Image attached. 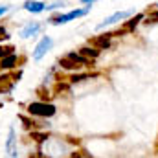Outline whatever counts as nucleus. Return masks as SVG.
I'll return each mask as SVG.
<instances>
[{"label":"nucleus","instance_id":"f257e3e1","mask_svg":"<svg viewBox=\"0 0 158 158\" xmlns=\"http://www.w3.org/2000/svg\"><path fill=\"white\" fill-rule=\"evenodd\" d=\"M28 112L31 116H39V118H52V116H55L57 107L48 101H33L28 105Z\"/></svg>","mask_w":158,"mask_h":158},{"label":"nucleus","instance_id":"f03ea898","mask_svg":"<svg viewBox=\"0 0 158 158\" xmlns=\"http://www.w3.org/2000/svg\"><path fill=\"white\" fill-rule=\"evenodd\" d=\"M88 11H90V6H85V7H79V9H72V11H68L64 15H55V17L50 19V24H53V26L66 24L70 20H76V19H81V17L88 15Z\"/></svg>","mask_w":158,"mask_h":158},{"label":"nucleus","instance_id":"7ed1b4c3","mask_svg":"<svg viewBox=\"0 0 158 158\" xmlns=\"http://www.w3.org/2000/svg\"><path fill=\"white\" fill-rule=\"evenodd\" d=\"M132 15H134V9H123V11H116V13H112L110 17L103 19V22H99V24H98V30H105V28L114 26V24H118V22H125V20H127V19H131Z\"/></svg>","mask_w":158,"mask_h":158},{"label":"nucleus","instance_id":"20e7f679","mask_svg":"<svg viewBox=\"0 0 158 158\" xmlns=\"http://www.w3.org/2000/svg\"><path fill=\"white\" fill-rule=\"evenodd\" d=\"M88 44L94 46V48H98L99 52H101V50H109L110 44H112V35H110V31H109V33L105 31V33H101V35H98V37L88 39Z\"/></svg>","mask_w":158,"mask_h":158},{"label":"nucleus","instance_id":"39448f33","mask_svg":"<svg viewBox=\"0 0 158 158\" xmlns=\"http://www.w3.org/2000/svg\"><path fill=\"white\" fill-rule=\"evenodd\" d=\"M52 44H53V40L52 37H48V35H44L42 39L39 40V44L35 46V50H33V59L35 61H40L48 52H50V48H52Z\"/></svg>","mask_w":158,"mask_h":158},{"label":"nucleus","instance_id":"423d86ee","mask_svg":"<svg viewBox=\"0 0 158 158\" xmlns=\"http://www.w3.org/2000/svg\"><path fill=\"white\" fill-rule=\"evenodd\" d=\"M145 17H147L145 13H136V15H132L131 19H127V20L121 24V28H123L127 33H134V30H136L143 20H145Z\"/></svg>","mask_w":158,"mask_h":158},{"label":"nucleus","instance_id":"0eeeda50","mask_svg":"<svg viewBox=\"0 0 158 158\" xmlns=\"http://www.w3.org/2000/svg\"><path fill=\"white\" fill-rule=\"evenodd\" d=\"M6 153L7 158H19V145H17V136H15V129H9L7 134V142H6Z\"/></svg>","mask_w":158,"mask_h":158},{"label":"nucleus","instance_id":"6e6552de","mask_svg":"<svg viewBox=\"0 0 158 158\" xmlns=\"http://www.w3.org/2000/svg\"><path fill=\"white\" fill-rule=\"evenodd\" d=\"M40 30H42V24L37 22V20H31V22H28V24H24V26H22V30H20V37H22V39L35 37Z\"/></svg>","mask_w":158,"mask_h":158},{"label":"nucleus","instance_id":"1a4fd4ad","mask_svg":"<svg viewBox=\"0 0 158 158\" xmlns=\"http://www.w3.org/2000/svg\"><path fill=\"white\" fill-rule=\"evenodd\" d=\"M79 53L83 55V57H86V59H90V61H96L98 57H99V50L98 48H94V46H90V44H86V46H83V48H79Z\"/></svg>","mask_w":158,"mask_h":158},{"label":"nucleus","instance_id":"9d476101","mask_svg":"<svg viewBox=\"0 0 158 158\" xmlns=\"http://www.w3.org/2000/svg\"><path fill=\"white\" fill-rule=\"evenodd\" d=\"M24 9L30 11V13H42L46 9V4L44 2H39V0H28L24 4Z\"/></svg>","mask_w":158,"mask_h":158},{"label":"nucleus","instance_id":"9b49d317","mask_svg":"<svg viewBox=\"0 0 158 158\" xmlns=\"http://www.w3.org/2000/svg\"><path fill=\"white\" fill-rule=\"evenodd\" d=\"M59 66H61L63 70H68V72H77L79 68H81L77 63H74V61H72V59H68L66 55L59 59Z\"/></svg>","mask_w":158,"mask_h":158},{"label":"nucleus","instance_id":"f8f14e48","mask_svg":"<svg viewBox=\"0 0 158 158\" xmlns=\"http://www.w3.org/2000/svg\"><path fill=\"white\" fill-rule=\"evenodd\" d=\"M17 61H19V57L15 53L9 55V57H4V59H0V68L2 70H9V68H13L17 64Z\"/></svg>","mask_w":158,"mask_h":158},{"label":"nucleus","instance_id":"ddd939ff","mask_svg":"<svg viewBox=\"0 0 158 158\" xmlns=\"http://www.w3.org/2000/svg\"><path fill=\"white\" fill-rule=\"evenodd\" d=\"M156 22H158V9H156V7H153V9L147 13V17H145V20H143V24H147V26H149V24H156Z\"/></svg>","mask_w":158,"mask_h":158},{"label":"nucleus","instance_id":"4468645a","mask_svg":"<svg viewBox=\"0 0 158 158\" xmlns=\"http://www.w3.org/2000/svg\"><path fill=\"white\" fill-rule=\"evenodd\" d=\"M31 138L37 142V143H46L50 140V136L46 132H39V131H31Z\"/></svg>","mask_w":158,"mask_h":158},{"label":"nucleus","instance_id":"2eb2a0df","mask_svg":"<svg viewBox=\"0 0 158 158\" xmlns=\"http://www.w3.org/2000/svg\"><path fill=\"white\" fill-rule=\"evenodd\" d=\"M13 53H15V46H11V44L0 46V59H4V57H9V55H13Z\"/></svg>","mask_w":158,"mask_h":158},{"label":"nucleus","instance_id":"dca6fc26","mask_svg":"<svg viewBox=\"0 0 158 158\" xmlns=\"http://www.w3.org/2000/svg\"><path fill=\"white\" fill-rule=\"evenodd\" d=\"M92 76L90 74H74V76H70V83H81V81H85V79H90Z\"/></svg>","mask_w":158,"mask_h":158},{"label":"nucleus","instance_id":"f3484780","mask_svg":"<svg viewBox=\"0 0 158 158\" xmlns=\"http://www.w3.org/2000/svg\"><path fill=\"white\" fill-rule=\"evenodd\" d=\"M68 158H90V155H85V151H74Z\"/></svg>","mask_w":158,"mask_h":158},{"label":"nucleus","instance_id":"a211bd4d","mask_svg":"<svg viewBox=\"0 0 158 158\" xmlns=\"http://www.w3.org/2000/svg\"><path fill=\"white\" fill-rule=\"evenodd\" d=\"M7 39H9V35H7L6 28H4V26H0V40H7Z\"/></svg>","mask_w":158,"mask_h":158},{"label":"nucleus","instance_id":"6ab92c4d","mask_svg":"<svg viewBox=\"0 0 158 158\" xmlns=\"http://www.w3.org/2000/svg\"><path fill=\"white\" fill-rule=\"evenodd\" d=\"M28 158H44V153L42 151H37V153H31Z\"/></svg>","mask_w":158,"mask_h":158},{"label":"nucleus","instance_id":"aec40b11","mask_svg":"<svg viewBox=\"0 0 158 158\" xmlns=\"http://www.w3.org/2000/svg\"><path fill=\"white\" fill-rule=\"evenodd\" d=\"M7 9H9V7H7V6H0V17H2V15H4V13H6V11H7Z\"/></svg>","mask_w":158,"mask_h":158},{"label":"nucleus","instance_id":"412c9836","mask_svg":"<svg viewBox=\"0 0 158 158\" xmlns=\"http://www.w3.org/2000/svg\"><path fill=\"white\" fill-rule=\"evenodd\" d=\"M83 4H86V6H90V4H94V2H98V0H81Z\"/></svg>","mask_w":158,"mask_h":158}]
</instances>
